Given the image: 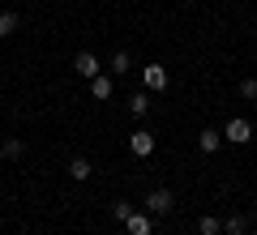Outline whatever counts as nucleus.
<instances>
[{
  "instance_id": "f257e3e1",
  "label": "nucleus",
  "mask_w": 257,
  "mask_h": 235,
  "mask_svg": "<svg viewBox=\"0 0 257 235\" xmlns=\"http://www.w3.org/2000/svg\"><path fill=\"white\" fill-rule=\"evenodd\" d=\"M223 137H227L231 145H244V141H253V124H248L244 116H231L227 128H223Z\"/></svg>"
},
{
  "instance_id": "f03ea898",
  "label": "nucleus",
  "mask_w": 257,
  "mask_h": 235,
  "mask_svg": "<svg viewBox=\"0 0 257 235\" xmlns=\"http://www.w3.org/2000/svg\"><path fill=\"white\" fill-rule=\"evenodd\" d=\"M128 154H133V158H150V154H155V133H146V128L128 133Z\"/></svg>"
},
{
  "instance_id": "7ed1b4c3",
  "label": "nucleus",
  "mask_w": 257,
  "mask_h": 235,
  "mask_svg": "<svg viewBox=\"0 0 257 235\" xmlns=\"http://www.w3.org/2000/svg\"><path fill=\"white\" fill-rule=\"evenodd\" d=\"M142 82H146V90H167L172 77H167L163 64H146V69H142Z\"/></svg>"
},
{
  "instance_id": "20e7f679",
  "label": "nucleus",
  "mask_w": 257,
  "mask_h": 235,
  "mask_svg": "<svg viewBox=\"0 0 257 235\" xmlns=\"http://www.w3.org/2000/svg\"><path fill=\"white\" fill-rule=\"evenodd\" d=\"M73 69H77V77H86V82H90V77H99V56L94 52H77V60H73Z\"/></svg>"
},
{
  "instance_id": "39448f33",
  "label": "nucleus",
  "mask_w": 257,
  "mask_h": 235,
  "mask_svg": "<svg viewBox=\"0 0 257 235\" xmlns=\"http://www.w3.org/2000/svg\"><path fill=\"white\" fill-rule=\"evenodd\" d=\"M146 209H150V214H167V209H172V192H167V188H155V192L146 197Z\"/></svg>"
},
{
  "instance_id": "423d86ee",
  "label": "nucleus",
  "mask_w": 257,
  "mask_h": 235,
  "mask_svg": "<svg viewBox=\"0 0 257 235\" xmlns=\"http://www.w3.org/2000/svg\"><path fill=\"white\" fill-rule=\"evenodd\" d=\"M124 226H128V235H150V214H138V209H133V214L124 218Z\"/></svg>"
},
{
  "instance_id": "0eeeda50",
  "label": "nucleus",
  "mask_w": 257,
  "mask_h": 235,
  "mask_svg": "<svg viewBox=\"0 0 257 235\" xmlns=\"http://www.w3.org/2000/svg\"><path fill=\"white\" fill-rule=\"evenodd\" d=\"M197 145H202L206 154H214L223 145V133H214V128H202V133H197Z\"/></svg>"
},
{
  "instance_id": "6e6552de",
  "label": "nucleus",
  "mask_w": 257,
  "mask_h": 235,
  "mask_svg": "<svg viewBox=\"0 0 257 235\" xmlns=\"http://www.w3.org/2000/svg\"><path fill=\"white\" fill-rule=\"evenodd\" d=\"M69 175H73V180H90V175H94L90 158H73V163H69Z\"/></svg>"
},
{
  "instance_id": "1a4fd4ad",
  "label": "nucleus",
  "mask_w": 257,
  "mask_h": 235,
  "mask_svg": "<svg viewBox=\"0 0 257 235\" xmlns=\"http://www.w3.org/2000/svg\"><path fill=\"white\" fill-rule=\"evenodd\" d=\"M90 94H94V99H111V77H103V73L90 77Z\"/></svg>"
},
{
  "instance_id": "9d476101",
  "label": "nucleus",
  "mask_w": 257,
  "mask_h": 235,
  "mask_svg": "<svg viewBox=\"0 0 257 235\" xmlns=\"http://www.w3.org/2000/svg\"><path fill=\"white\" fill-rule=\"evenodd\" d=\"M18 26H22V18H18V13H0V39H9Z\"/></svg>"
},
{
  "instance_id": "9b49d317",
  "label": "nucleus",
  "mask_w": 257,
  "mask_h": 235,
  "mask_svg": "<svg viewBox=\"0 0 257 235\" xmlns=\"http://www.w3.org/2000/svg\"><path fill=\"white\" fill-rule=\"evenodd\" d=\"M128 111H133V116H146V111H150V94L146 90L133 94V99H128Z\"/></svg>"
},
{
  "instance_id": "f8f14e48",
  "label": "nucleus",
  "mask_w": 257,
  "mask_h": 235,
  "mask_svg": "<svg viewBox=\"0 0 257 235\" xmlns=\"http://www.w3.org/2000/svg\"><path fill=\"white\" fill-rule=\"evenodd\" d=\"M22 150H26V145H22V137H9V141L0 145V154H5V158H22Z\"/></svg>"
},
{
  "instance_id": "ddd939ff",
  "label": "nucleus",
  "mask_w": 257,
  "mask_h": 235,
  "mask_svg": "<svg viewBox=\"0 0 257 235\" xmlns=\"http://www.w3.org/2000/svg\"><path fill=\"white\" fill-rule=\"evenodd\" d=\"M197 231H202V235H219V231H223V222H219L214 214H206L202 222H197Z\"/></svg>"
},
{
  "instance_id": "4468645a",
  "label": "nucleus",
  "mask_w": 257,
  "mask_h": 235,
  "mask_svg": "<svg viewBox=\"0 0 257 235\" xmlns=\"http://www.w3.org/2000/svg\"><path fill=\"white\" fill-rule=\"evenodd\" d=\"M223 231H227V235H244V231H248V222H244V218H240V214H231Z\"/></svg>"
},
{
  "instance_id": "2eb2a0df",
  "label": "nucleus",
  "mask_w": 257,
  "mask_h": 235,
  "mask_svg": "<svg viewBox=\"0 0 257 235\" xmlns=\"http://www.w3.org/2000/svg\"><path fill=\"white\" fill-rule=\"evenodd\" d=\"M128 214H133V205H128V201H116V205H111V218H116V222H124Z\"/></svg>"
},
{
  "instance_id": "dca6fc26",
  "label": "nucleus",
  "mask_w": 257,
  "mask_h": 235,
  "mask_svg": "<svg viewBox=\"0 0 257 235\" xmlns=\"http://www.w3.org/2000/svg\"><path fill=\"white\" fill-rule=\"evenodd\" d=\"M111 69H116V73H128V69H133V64H128V52H116V56H111Z\"/></svg>"
},
{
  "instance_id": "f3484780",
  "label": "nucleus",
  "mask_w": 257,
  "mask_h": 235,
  "mask_svg": "<svg viewBox=\"0 0 257 235\" xmlns=\"http://www.w3.org/2000/svg\"><path fill=\"white\" fill-rule=\"evenodd\" d=\"M240 99H257V82H253V77L240 82Z\"/></svg>"
},
{
  "instance_id": "a211bd4d",
  "label": "nucleus",
  "mask_w": 257,
  "mask_h": 235,
  "mask_svg": "<svg viewBox=\"0 0 257 235\" xmlns=\"http://www.w3.org/2000/svg\"><path fill=\"white\" fill-rule=\"evenodd\" d=\"M253 235H257V226H253Z\"/></svg>"
},
{
  "instance_id": "6ab92c4d",
  "label": "nucleus",
  "mask_w": 257,
  "mask_h": 235,
  "mask_svg": "<svg viewBox=\"0 0 257 235\" xmlns=\"http://www.w3.org/2000/svg\"><path fill=\"white\" fill-rule=\"evenodd\" d=\"M253 39H257V30H253Z\"/></svg>"
},
{
  "instance_id": "aec40b11",
  "label": "nucleus",
  "mask_w": 257,
  "mask_h": 235,
  "mask_svg": "<svg viewBox=\"0 0 257 235\" xmlns=\"http://www.w3.org/2000/svg\"><path fill=\"white\" fill-rule=\"evenodd\" d=\"M253 5H257V0H253Z\"/></svg>"
},
{
  "instance_id": "412c9836",
  "label": "nucleus",
  "mask_w": 257,
  "mask_h": 235,
  "mask_svg": "<svg viewBox=\"0 0 257 235\" xmlns=\"http://www.w3.org/2000/svg\"><path fill=\"white\" fill-rule=\"evenodd\" d=\"M253 209H257V205H253Z\"/></svg>"
}]
</instances>
